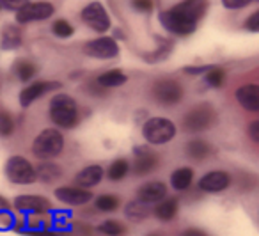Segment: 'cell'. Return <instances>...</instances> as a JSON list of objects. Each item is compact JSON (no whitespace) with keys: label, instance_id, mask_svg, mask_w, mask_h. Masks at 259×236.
I'll list each match as a JSON object with an SVG mask.
<instances>
[{"label":"cell","instance_id":"cell-1","mask_svg":"<svg viewBox=\"0 0 259 236\" xmlns=\"http://www.w3.org/2000/svg\"><path fill=\"white\" fill-rule=\"evenodd\" d=\"M206 9H208V0H183L163 11L160 15V22L170 34L188 36L197 29V23L202 20Z\"/></svg>","mask_w":259,"mask_h":236},{"label":"cell","instance_id":"cell-2","mask_svg":"<svg viewBox=\"0 0 259 236\" xmlns=\"http://www.w3.org/2000/svg\"><path fill=\"white\" fill-rule=\"evenodd\" d=\"M48 112H50L52 123H54L55 126H59V128H66V130L75 128L80 121L78 105H76V101L66 93H59L52 98Z\"/></svg>","mask_w":259,"mask_h":236},{"label":"cell","instance_id":"cell-3","mask_svg":"<svg viewBox=\"0 0 259 236\" xmlns=\"http://www.w3.org/2000/svg\"><path fill=\"white\" fill-rule=\"evenodd\" d=\"M64 149V135L57 128H47L34 139L32 154L39 160H52Z\"/></svg>","mask_w":259,"mask_h":236},{"label":"cell","instance_id":"cell-4","mask_svg":"<svg viewBox=\"0 0 259 236\" xmlns=\"http://www.w3.org/2000/svg\"><path fill=\"white\" fill-rule=\"evenodd\" d=\"M176 125L167 117H149L142 125V137L151 146H163L176 137Z\"/></svg>","mask_w":259,"mask_h":236},{"label":"cell","instance_id":"cell-5","mask_svg":"<svg viewBox=\"0 0 259 236\" xmlns=\"http://www.w3.org/2000/svg\"><path fill=\"white\" fill-rule=\"evenodd\" d=\"M6 176L11 183L15 185H32L34 181L37 179L36 174V167L30 164V160L23 156H11L8 162H6Z\"/></svg>","mask_w":259,"mask_h":236},{"label":"cell","instance_id":"cell-6","mask_svg":"<svg viewBox=\"0 0 259 236\" xmlns=\"http://www.w3.org/2000/svg\"><path fill=\"white\" fill-rule=\"evenodd\" d=\"M215 119V108L209 103H201L192 108L190 112H187V115L183 117V128L190 133L204 132V130L211 128Z\"/></svg>","mask_w":259,"mask_h":236},{"label":"cell","instance_id":"cell-7","mask_svg":"<svg viewBox=\"0 0 259 236\" xmlns=\"http://www.w3.org/2000/svg\"><path fill=\"white\" fill-rule=\"evenodd\" d=\"M82 20L87 27L94 30L98 34H105L108 29L112 27V20L108 16L107 9L101 2L94 0L91 4H87L85 8L82 9Z\"/></svg>","mask_w":259,"mask_h":236},{"label":"cell","instance_id":"cell-8","mask_svg":"<svg viewBox=\"0 0 259 236\" xmlns=\"http://www.w3.org/2000/svg\"><path fill=\"white\" fill-rule=\"evenodd\" d=\"M153 98L160 105L172 107V105H178L183 100V87L176 80L162 78L158 82H155V86H153Z\"/></svg>","mask_w":259,"mask_h":236},{"label":"cell","instance_id":"cell-9","mask_svg":"<svg viewBox=\"0 0 259 236\" xmlns=\"http://www.w3.org/2000/svg\"><path fill=\"white\" fill-rule=\"evenodd\" d=\"M54 13L55 8L50 2H29L20 11H16V23L25 25V23L43 22L54 16Z\"/></svg>","mask_w":259,"mask_h":236},{"label":"cell","instance_id":"cell-10","mask_svg":"<svg viewBox=\"0 0 259 236\" xmlns=\"http://www.w3.org/2000/svg\"><path fill=\"white\" fill-rule=\"evenodd\" d=\"M85 55L93 59H101V61H108V59H114L119 55V45L117 40L110 36H101L96 40L89 41V43L83 47Z\"/></svg>","mask_w":259,"mask_h":236},{"label":"cell","instance_id":"cell-11","mask_svg":"<svg viewBox=\"0 0 259 236\" xmlns=\"http://www.w3.org/2000/svg\"><path fill=\"white\" fill-rule=\"evenodd\" d=\"M233 183L229 172L226 171H209L204 176H201V179L197 181V186L201 192L206 193H220L224 190H227Z\"/></svg>","mask_w":259,"mask_h":236},{"label":"cell","instance_id":"cell-12","mask_svg":"<svg viewBox=\"0 0 259 236\" xmlns=\"http://www.w3.org/2000/svg\"><path fill=\"white\" fill-rule=\"evenodd\" d=\"M59 87H61L59 82H43V80L29 84V86H25L20 91V105H22L23 108L30 107V105L39 100L41 96L52 93V91H57Z\"/></svg>","mask_w":259,"mask_h":236},{"label":"cell","instance_id":"cell-13","mask_svg":"<svg viewBox=\"0 0 259 236\" xmlns=\"http://www.w3.org/2000/svg\"><path fill=\"white\" fill-rule=\"evenodd\" d=\"M15 208L25 215H43L52 208L50 201L43 195H30L22 193L15 199Z\"/></svg>","mask_w":259,"mask_h":236},{"label":"cell","instance_id":"cell-14","mask_svg":"<svg viewBox=\"0 0 259 236\" xmlns=\"http://www.w3.org/2000/svg\"><path fill=\"white\" fill-rule=\"evenodd\" d=\"M55 197L68 206H83V204L91 203L93 193L91 190L80 188V186H59L55 188Z\"/></svg>","mask_w":259,"mask_h":236},{"label":"cell","instance_id":"cell-15","mask_svg":"<svg viewBox=\"0 0 259 236\" xmlns=\"http://www.w3.org/2000/svg\"><path fill=\"white\" fill-rule=\"evenodd\" d=\"M135 160L132 164V171L137 176H146L149 172H153L158 165V156L153 153L149 147H135Z\"/></svg>","mask_w":259,"mask_h":236},{"label":"cell","instance_id":"cell-16","mask_svg":"<svg viewBox=\"0 0 259 236\" xmlns=\"http://www.w3.org/2000/svg\"><path fill=\"white\" fill-rule=\"evenodd\" d=\"M241 108L248 112H259V84H243L234 93Z\"/></svg>","mask_w":259,"mask_h":236},{"label":"cell","instance_id":"cell-17","mask_svg":"<svg viewBox=\"0 0 259 236\" xmlns=\"http://www.w3.org/2000/svg\"><path fill=\"white\" fill-rule=\"evenodd\" d=\"M167 197V185L162 181H149L139 188L137 199L142 201L146 204H158L160 201H163Z\"/></svg>","mask_w":259,"mask_h":236},{"label":"cell","instance_id":"cell-18","mask_svg":"<svg viewBox=\"0 0 259 236\" xmlns=\"http://www.w3.org/2000/svg\"><path fill=\"white\" fill-rule=\"evenodd\" d=\"M103 176H105L103 167L98 164H93V165L83 167L82 171L75 176V183H76V186H80V188L89 190V188H93V186L100 185Z\"/></svg>","mask_w":259,"mask_h":236},{"label":"cell","instance_id":"cell-19","mask_svg":"<svg viewBox=\"0 0 259 236\" xmlns=\"http://www.w3.org/2000/svg\"><path fill=\"white\" fill-rule=\"evenodd\" d=\"M178 211H180V203H178V199H174V197H165V199L156 204L153 213H155V217L158 218V220L169 222V220H172V218H176Z\"/></svg>","mask_w":259,"mask_h":236},{"label":"cell","instance_id":"cell-20","mask_svg":"<svg viewBox=\"0 0 259 236\" xmlns=\"http://www.w3.org/2000/svg\"><path fill=\"white\" fill-rule=\"evenodd\" d=\"M185 153H187V156L192 158V160L201 162V160H206V158L213 153V147L202 139H192V140H188L187 146H185Z\"/></svg>","mask_w":259,"mask_h":236},{"label":"cell","instance_id":"cell-21","mask_svg":"<svg viewBox=\"0 0 259 236\" xmlns=\"http://www.w3.org/2000/svg\"><path fill=\"white\" fill-rule=\"evenodd\" d=\"M194 183V169L190 167H178L176 171L170 174V185L178 192L188 190Z\"/></svg>","mask_w":259,"mask_h":236},{"label":"cell","instance_id":"cell-22","mask_svg":"<svg viewBox=\"0 0 259 236\" xmlns=\"http://www.w3.org/2000/svg\"><path fill=\"white\" fill-rule=\"evenodd\" d=\"M22 45V30L16 25H6L0 34V47L4 50H16Z\"/></svg>","mask_w":259,"mask_h":236},{"label":"cell","instance_id":"cell-23","mask_svg":"<svg viewBox=\"0 0 259 236\" xmlns=\"http://www.w3.org/2000/svg\"><path fill=\"white\" fill-rule=\"evenodd\" d=\"M124 215L132 222H142L151 215V208H149V204L135 199V201H130L124 206Z\"/></svg>","mask_w":259,"mask_h":236},{"label":"cell","instance_id":"cell-24","mask_svg":"<svg viewBox=\"0 0 259 236\" xmlns=\"http://www.w3.org/2000/svg\"><path fill=\"white\" fill-rule=\"evenodd\" d=\"M96 82L100 84L103 89H112V87H121L128 82V76L124 75L119 69H110V71L101 73L100 76L96 78Z\"/></svg>","mask_w":259,"mask_h":236},{"label":"cell","instance_id":"cell-25","mask_svg":"<svg viewBox=\"0 0 259 236\" xmlns=\"http://www.w3.org/2000/svg\"><path fill=\"white\" fill-rule=\"evenodd\" d=\"M36 174H37V179H41V181L54 183L55 179L61 178L62 171H61V167H59V165H55V164H52V162L45 160V162H41V164L36 167Z\"/></svg>","mask_w":259,"mask_h":236},{"label":"cell","instance_id":"cell-26","mask_svg":"<svg viewBox=\"0 0 259 236\" xmlns=\"http://www.w3.org/2000/svg\"><path fill=\"white\" fill-rule=\"evenodd\" d=\"M172 48H174L172 41L165 40V37H158V47L146 55V61H148V62H160V61H163V59L169 57V54L172 52Z\"/></svg>","mask_w":259,"mask_h":236},{"label":"cell","instance_id":"cell-27","mask_svg":"<svg viewBox=\"0 0 259 236\" xmlns=\"http://www.w3.org/2000/svg\"><path fill=\"white\" fill-rule=\"evenodd\" d=\"M130 169H132V165H130L128 160L117 158V160H114L110 164V167H108V171H107V176L110 181H121V179H124L126 176H128Z\"/></svg>","mask_w":259,"mask_h":236},{"label":"cell","instance_id":"cell-28","mask_svg":"<svg viewBox=\"0 0 259 236\" xmlns=\"http://www.w3.org/2000/svg\"><path fill=\"white\" fill-rule=\"evenodd\" d=\"M94 206L101 213H112L119 208V197L114 193H103V195H98L94 201Z\"/></svg>","mask_w":259,"mask_h":236},{"label":"cell","instance_id":"cell-29","mask_svg":"<svg viewBox=\"0 0 259 236\" xmlns=\"http://www.w3.org/2000/svg\"><path fill=\"white\" fill-rule=\"evenodd\" d=\"M98 231L103 236H122L126 232V227L119 220H105L98 225Z\"/></svg>","mask_w":259,"mask_h":236},{"label":"cell","instance_id":"cell-30","mask_svg":"<svg viewBox=\"0 0 259 236\" xmlns=\"http://www.w3.org/2000/svg\"><path fill=\"white\" fill-rule=\"evenodd\" d=\"M15 73L22 82H30L36 75V66L29 61H18L15 64Z\"/></svg>","mask_w":259,"mask_h":236},{"label":"cell","instance_id":"cell-31","mask_svg":"<svg viewBox=\"0 0 259 236\" xmlns=\"http://www.w3.org/2000/svg\"><path fill=\"white\" fill-rule=\"evenodd\" d=\"M204 82L208 84V87L219 89V87H222L224 82H226V71H224L222 68H215V66H213L204 75Z\"/></svg>","mask_w":259,"mask_h":236},{"label":"cell","instance_id":"cell-32","mask_svg":"<svg viewBox=\"0 0 259 236\" xmlns=\"http://www.w3.org/2000/svg\"><path fill=\"white\" fill-rule=\"evenodd\" d=\"M52 32L57 37H61V40H68V37H71L75 34V29H73V25L68 20H55L54 25H52Z\"/></svg>","mask_w":259,"mask_h":236},{"label":"cell","instance_id":"cell-33","mask_svg":"<svg viewBox=\"0 0 259 236\" xmlns=\"http://www.w3.org/2000/svg\"><path fill=\"white\" fill-rule=\"evenodd\" d=\"M15 119L9 112L0 110V137H9L15 133Z\"/></svg>","mask_w":259,"mask_h":236},{"label":"cell","instance_id":"cell-34","mask_svg":"<svg viewBox=\"0 0 259 236\" xmlns=\"http://www.w3.org/2000/svg\"><path fill=\"white\" fill-rule=\"evenodd\" d=\"M15 225V217L9 210H0V231H8Z\"/></svg>","mask_w":259,"mask_h":236},{"label":"cell","instance_id":"cell-35","mask_svg":"<svg viewBox=\"0 0 259 236\" xmlns=\"http://www.w3.org/2000/svg\"><path fill=\"white\" fill-rule=\"evenodd\" d=\"M25 4H29V0H0V8L8 11H20Z\"/></svg>","mask_w":259,"mask_h":236},{"label":"cell","instance_id":"cell-36","mask_svg":"<svg viewBox=\"0 0 259 236\" xmlns=\"http://www.w3.org/2000/svg\"><path fill=\"white\" fill-rule=\"evenodd\" d=\"M132 8L139 13H151L153 11V2L151 0H132Z\"/></svg>","mask_w":259,"mask_h":236},{"label":"cell","instance_id":"cell-37","mask_svg":"<svg viewBox=\"0 0 259 236\" xmlns=\"http://www.w3.org/2000/svg\"><path fill=\"white\" fill-rule=\"evenodd\" d=\"M245 29L250 32H259V9L245 20Z\"/></svg>","mask_w":259,"mask_h":236},{"label":"cell","instance_id":"cell-38","mask_svg":"<svg viewBox=\"0 0 259 236\" xmlns=\"http://www.w3.org/2000/svg\"><path fill=\"white\" fill-rule=\"evenodd\" d=\"M254 0H222V6L226 9H243Z\"/></svg>","mask_w":259,"mask_h":236},{"label":"cell","instance_id":"cell-39","mask_svg":"<svg viewBox=\"0 0 259 236\" xmlns=\"http://www.w3.org/2000/svg\"><path fill=\"white\" fill-rule=\"evenodd\" d=\"M25 232L29 236H62V232L50 231V229H47V227H43V229H27Z\"/></svg>","mask_w":259,"mask_h":236},{"label":"cell","instance_id":"cell-40","mask_svg":"<svg viewBox=\"0 0 259 236\" xmlns=\"http://www.w3.org/2000/svg\"><path fill=\"white\" fill-rule=\"evenodd\" d=\"M211 68L213 66H188V68H185V73H187V75H192V76L206 75Z\"/></svg>","mask_w":259,"mask_h":236},{"label":"cell","instance_id":"cell-41","mask_svg":"<svg viewBox=\"0 0 259 236\" xmlns=\"http://www.w3.org/2000/svg\"><path fill=\"white\" fill-rule=\"evenodd\" d=\"M248 137H250L254 142H259V119L257 121H252L248 125Z\"/></svg>","mask_w":259,"mask_h":236},{"label":"cell","instance_id":"cell-42","mask_svg":"<svg viewBox=\"0 0 259 236\" xmlns=\"http://www.w3.org/2000/svg\"><path fill=\"white\" fill-rule=\"evenodd\" d=\"M87 91H89L91 94H94V96H101L105 89L98 82H91V86H87Z\"/></svg>","mask_w":259,"mask_h":236},{"label":"cell","instance_id":"cell-43","mask_svg":"<svg viewBox=\"0 0 259 236\" xmlns=\"http://www.w3.org/2000/svg\"><path fill=\"white\" fill-rule=\"evenodd\" d=\"M181 236H208L204 231H201V229H195V227H192V229H185L183 232H181Z\"/></svg>","mask_w":259,"mask_h":236},{"label":"cell","instance_id":"cell-44","mask_svg":"<svg viewBox=\"0 0 259 236\" xmlns=\"http://www.w3.org/2000/svg\"><path fill=\"white\" fill-rule=\"evenodd\" d=\"M0 210H8V201L4 197H0Z\"/></svg>","mask_w":259,"mask_h":236},{"label":"cell","instance_id":"cell-45","mask_svg":"<svg viewBox=\"0 0 259 236\" xmlns=\"http://www.w3.org/2000/svg\"><path fill=\"white\" fill-rule=\"evenodd\" d=\"M149 236H158V234H149Z\"/></svg>","mask_w":259,"mask_h":236},{"label":"cell","instance_id":"cell-46","mask_svg":"<svg viewBox=\"0 0 259 236\" xmlns=\"http://www.w3.org/2000/svg\"><path fill=\"white\" fill-rule=\"evenodd\" d=\"M0 9H2V8H0Z\"/></svg>","mask_w":259,"mask_h":236}]
</instances>
